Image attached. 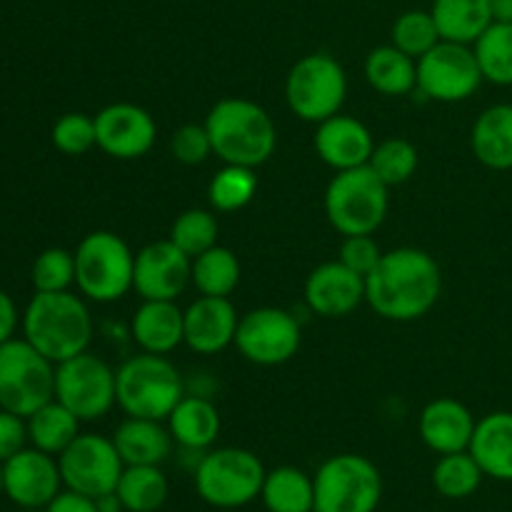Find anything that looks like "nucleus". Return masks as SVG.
<instances>
[{
	"mask_svg": "<svg viewBox=\"0 0 512 512\" xmlns=\"http://www.w3.org/2000/svg\"><path fill=\"white\" fill-rule=\"evenodd\" d=\"M115 493L123 510L158 512L168 500V478L160 465H125Z\"/></svg>",
	"mask_w": 512,
	"mask_h": 512,
	"instance_id": "obj_30",
	"label": "nucleus"
},
{
	"mask_svg": "<svg viewBox=\"0 0 512 512\" xmlns=\"http://www.w3.org/2000/svg\"><path fill=\"white\" fill-rule=\"evenodd\" d=\"M493 23H512V0H490Z\"/></svg>",
	"mask_w": 512,
	"mask_h": 512,
	"instance_id": "obj_46",
	"label": "nucleus"
},
{
	"mask_svg": "<svg viewBox=\"0 0 512 512\" xmlns=\"http://www.w3.org/2000/svg\"><path fill=\"white\" fill-rule=\"evenodd\" d=\"M483 85L478 58L470 45L440 40L418 60V90L438 103H463Z\"/></svg>",
	"mask_w": 512,
	"mask_h": 512,
	"instance_id": "obj_12",
	"label": "nucleus"
},
{
	"mask_svg": "<svg viewBox=\"0 0 512 512\" xmlns=\"http://www.w3.org/2000/svg\"><path fill=\"white\" fill-rule=\"evenodd\" d=\"M55 400V363L28 340L0 345V410L28 420L35 410Z\"/></svg>",
	"mask_w": 512,
	"mask_h": 512,
	"instance_id": "obj_8",
	"label": "nucleus"
},
{
	"mask_svg": "<svg viewBox=\"0 0 512 512\" xmlns=\"http://www.w3.org/2000/svg\"><path fill=\"white\" fill-rule=\"evenodd\" d=\"M475 158L490 170H512V105L498 103L478 115L470 133Z\"/></svg>",
	"mask_w": 512,
	"mask_h": 512,
	"instance_id": "obj_25",
	"label": "nucleus"
},
{
	"mask_svg": "<svg viewBox=\"0 0 512 512\" xmlns=\"http://www.w3.org/2000/svg\"><path fill=\"white\" fill-rule=\"evenodd\" d=\"M115 385H118V408L128 418L168 420L185 395L178 368L165 355L153 353L125 360L115 370Z\"/></svg>",
	"mask_w": 512,
	"mask_h": 512,
	"instance_id": "obj_4",
	"label": "nucleus"
},
{
	"mask_svg": "<svg viewBox=\"0 0 512 512\" xmlns=\"http://www.w3.org/2000/svg\"><path fill=\"white\" fill-rule=\"evenodd\" d=\"M255 193H258V175L255 168L245 165H225L208 185V200L218 213L243 210L255 198Z\"/></svg>",
	"mask_w": 512,
	"mask_h": 512,
	"instance_id": "obj_35",
	"label": "nucleus"
},
{
	"mask_svg": "<svg viewBox=\"0 0 512 512\" xmlns=\"http://www.w3.org/2000/svg\"><path fill=\"white\" fill-rule=\"evenodd\" d=\"M55 148L65 155H85L98 145L95 140V118L85 113H68L53 125L50 133Z\"/></svg>",
	"mask_w": 512,
	"mask_h": 512,
	"instance_id": "obj_40",
	"label": "nucleus"
},
{
	"mask_svg": "<svg viewBox=\"0 0 512 512\" xmlns=\"http://www.w3.org/2000/svg\"><path fill=\"white\" fill-rule=\"evenodd\" d=\"M233 345L250 363L273 368L298 355L300 325L288 310L255 308L240 318Z\"/></svg>",
	"mask_w": 512,
	"mask_h": 512,
	"instance_id": "obj_14",
	"label": "nucleus"
},
{
	"mask_svg": "<svg viewBox=\"0 0 512 512\" xmlns=\"http://www.w3.org/2000/svg\"><path fill=\"white\" fill-rule=\"evenodd\" d=\"M418 163V148L410 140L390 138L375 145L368 165L388 188H393V185L408 183L415 175V170H418Z\"/></svg>",
	"mask_w": 512,
	"mask_h": 512,
	"instance_id": "obj_36",
	"label": "nucleus"
},
{
	"mask_svg": "<svg viewBox=\"0 0 512 512\" xmlns=\"http://www.w3.org/2000/svg\"><path fill=\"white\" fill-rule=\"evenodd\" d=\"M365 78L383 95H408L418 88V60L390 45L370 50L365 58Z\"/></svg>",
	"mask_w": 512,
	"mask_h": 512,
	"instance_id": "obj_28",
	"label": "nucleus"
},
{
	"mask_svg": "<svg viewBox=\"0 0 512 512\" xmlns=\"http://www.w3.org/2000/svg\"><path fill=\"white\" fill-rule=\"evenodd\" d=\"M213 155L225 165L260 168L278 148V130L263 105L245 98H223L205 118Z\"/></svg>",
	"mask_w": 512,
	"mask_h": 512,
	"instance_id": "obj_3",
	"label": "nucleus"
},
{
	"mask_svg": "<svg viewBox=\"0 0 512 512\" xmlns=\"http://www.w3.org/2000/svg\"><path fill=\"white\" fill-rule=\"evenodd\" d=\"M348 98V75L328 53H310L290 68L285 80L288 108L305 123H323L343 110Z\"/></svg>",
	"mask_w": 512,
	"mask_h": 512,
	"instance_id": "obj_10",
	"label": "nucleus"
},
{
	"mask_svg": "<svg viewBox=\"0 0 512 512\" xmlns=\"http://www.w3.org/2000/svg\"><path fill=\"white\" fill-rule=\"evenodd\" d=\"M60 485L63 475L58 460L38 448H23L3 463V495L20 508H48Z\"/></svg>",
	"mask_w": 512,
	"mask_h": 512,
	"instance_id": "obj_15",
	"label": "nucleus"
},
{
	"mask_svg": "<svg viewBox=\"0 0 512 512\" xmlns=\"http://www.w3.org/2000/svg\"><path fill=\"white\" fill-rule=\"evenodd\" d=\"M113 443L125 465H160L173 450V435L163 420L125 418L115 428Z\"/></svg>",
	"mask_w": 512,
	"mask_h": 512,
	"instance_id": "obj_24",
	"label": "nucleus"
},
{
	"mask_svg": "<svg viewBox=\"0 0 512 512\" xmlns=\"http://www.w3.org/2000/svg\"><path fill=\"white\" fill-rule=\"evenodd\" d=\"M475 425H478V420L473 418L468 405H463L455 398L433 400V403L425 405L418 420L420 438L438 455L468 450Z\"/></svg>",
	"mask_w": 512,
	"mask_h": 512,
	"instance_id": "obj_21",
	"label": "nucleus"
},
{
	"mask_svg": "<svg viewBox=\"0 0 512 512\" xmlns=\"http://www.w3.org/2000/svg\"><path fill=\"white\" fill-rule=\"evenodd\" d=\"M380 258H383V250H380L378 240L373 235H348L343 240V245H340L338 255L340 263L348 265L353 273L363 275V278H368L373 273Z\"/></svg>",
	"mask_w": 512,
	"mask_h": 512,
	"instance_id": "obj_42",
	"label": "nucleus"
},
{
	"mask_svg": "<svg viewBox=\"0 0 512 512\" xmlns=\"http://www.w3.org/2000/svg\"><path fill=\"white\" fill-rule=\"evenodd\" d=\"M393 45L410 58L420 60L440 43V30L430 10H408L393 23Z\"/></svg>",
	"mask_w": 512,
	"mask_h": 512,
	"instance_id": "obj_38",
	"label": "nucleus"
},
{
	"mask_svg": "<svg viewBox=\"0 0 512 512\" xmlns=\"http://www.w3.org/2000/svg\"><path fill=\"white\" fill-rule=\"evenodd\" d=\"M260 498L268 512H313L315 485L313 478L293 465H283L265 475Z\"/></svg>",
	"mask_w": 512,
	"mask_h": 512,
	"instance_id": "obj_29",
	"label": "nucleus"
},
{
	"mask_svg": "<svg viewBox=\"0 0 512 512\" xmlns=\"http://www.w3.org/2000/svg\"><path fill=\"white\" fill-rule=\"evenodd\" d=\"M485 473L480 470L478 460L463 450V453L440 455L438 465L433 468V485L443 498L463 500L478 493L483 485Z\"/></svg>",
	"mask_w": 512,
	"mask_h": 512,
	"instance_id": "obj_34",
	"label": "nucleus"
},
{
	"mask_svg": "<svg viewBox=\"0 0 512 512\" xmlns=\"http://www.w3.org/2000/svg\"><path fill=\"white\" fill-rule=\"evenodd\" d=\"M95 503H98L100 512H120V510H123V503H120L118 493L100 495V498H95Z\"/></svg>",
	"mask_w": 512,
	"mask_h": 512,
	"instance_id": "obj_47",
	"label": "nucleus"
},
{
	"mask_svg": "<svg viewBox=\"0 0 512 512\" xmlns=\"http://www.w3.org/2000/svg\"><path fill=\"white\" fill-rule=\"evenodd\" d=\"M158 125L153 115L133 103H113L95 115V140L115 160H138L153 148Z\"/></svg>",
	"mask_w": 512,
	"mask_h": 512,
	"instance_id": "obj_17",
	"label": "nucleus"
},
{
	"mask_svg": "<svg viewBox=\"0 0 512 512\" xmlns=\"http://www.w3.org/2000/svg\"><path fill=\"white\" fill-rule=\"evenodd\" d=\"M168 430L185 450H208L220 435V413L210 400L183 395L168 415Z\"/></svg>",
	"mask_w": 512,
	"mask_h": 512,
	"instance_id": "obj_26",
	"label": "nucleus"
},
{
	"mask_svg": "<svg viewBox=\"0 0 512 512\" xmlns=\"http://www.w3.org/2000/svg\"><path fill=\"white\" fill-rule=\"evenodd\" d=\"M35 293H60L75 283V253L65 248H48L35 258L33 270Z\"/></svg>",
	"mask_w": 512,
	"mask_h": 512,
	"instance_id": "obj_39",
	"label": "nucleus"
},
{
	"mask_svg": "<svg viewBox=\"0 0 512 512\" xmlns=\"http://www.w3.org/2000/svg\"><path fill=\"white\" fill-rule=\"evenodd\" d=\"M170 240L190 258H198L200 253L218 245V218L210 210L190 208L175 218L170 228Z\"/></svg>",
	"mask_w": 512,
	"mask_h": 512,
	"instance_id": "obj_37",
	"label": "nucleus"
},
{
	"mask_svg": "<svg viewBox=\"0 0 512 512\" xmlns=\"http://www.w3.org/2000/svg\"><path fill=\"white\" fill-rule=\"evenodd\" d=\"M468 453L478 460L485 478L512 483V413H488L475 425Z\"/></svg>",
	"mask_w": 512,
	"mask_h": 512,
	"instance_id": "obj_23",
	"label": "nucleus"
},
{
	"mask_svg": "<svg viewBox=\"0 0 512 512\" xmlns=\"http://www.w3.org/2000/svg\"><path fill=\"white\" fill-rule=\"evenodd\" d=\"M58 465L65 488L88 495V498L115 493L125 470L113 438H103L95 433H80L58 455Z\"/></svg>",
	"mask_w": 512,
	"mask_h": 512,
	"instance_id": "obj_13",
	"label": "nucleus"
},
{
	"mask_svg": "<svg viewBox=\"0 0 512 512\" xmlns=\"http://www.w3.org/2000/svg\"><path fill=\"white\" fill-rule=\"evenodd\" d=\"M28 440V420L8 413V410H0V463L28 448Z\"/></svg>",
	"mask_w": 512,
	"mask_h": 512,
	"instance_id": "obj_43",
	"label": "nucleus"
},
{
	"mask_svg": "<svg viewBox=\"0 0 512 512\" xmlns=\"http://www.w3.org/2000/svg\"><path fill=\"white\" fill-rule=\"evenodd\" d=\"M80 435V420L58 400H50L28 418L30 445L48 455H60Z\"/></svg>",
	"mask_w": 512,
	"mask_h": 512,
	"instance_id": "obj_31",
	"label": "nucleus"
},
{
	"mask_svg": "<svg viewBox=\"0 0 512 512\" xmlns=\"http://www.w3.org/2000/svg\"><path fill=\"white\" fill-rule=\"evenodd\" d=\"M193 258L173 240H155L135 255L133 290L143 300H178L188 288Z\"/></svg>",
	"mask_w": 512,
	"mask_h": 512,
	"instance_id": "obj_16",
	"label": "nucleus"
},
{
	"mask_svg": "<svg viewBox=\"0 0 512 512\" xmlns=\"http://www.w3.org/2000/svg\"><path fill=\"white\" fill-rule=\"evenodd\" d=\"M190 283L195 285L200 295H213V298H228L240 283V263L238 255L223 245H213L210 250L193 258V273Z\"/></svg>",
	"mask_w": 512,
	"mask_h": 512,
	"instance_id": "obj_32",
	"label": "nucleus"
},
{
	"mask_svg": "<svg viewBox=\"0 0 512 512\" xmlns=\"http://www.w3.org/2000/svg\"><path fill=\"white\" fill-rule=\"evenodd\" d=\"M135 253L110 230L88 233L75 248V285L93 303H115L133 290Z\"/></svg>",
	"mask_w": 512,
	"mask_h": 512,
	"instance_id": "obj_5",
	"label": "nucleus"
},
{
	"mask_svg": "<svg viewBox=\"0 0 512 512\" xmlns=\"http://www.w3.org/2000/svg\"><path fill=\"white\" fill-rule=\"evenodd\" d=\"M55 400L80 423H93L118 405L115 370L88 350L63 360L55 365Z\"/></svg>",
	"mask_w": 512,
	"mask_h": 512,
	"instance_id": "obj_11",
	"label": "nucleus"
},
{
	"mask_svg": "<svg viewBox=\"0 0 512 512\" xmlns=\"http://www.w3.org/2000/svg\"><path fill=\"white\" fill-rule=\"evenodd\" d=\"M313 485V512H375L383 498L378 465L355 453L325 460L315 473Z\"/></svg>",
	"mask_w": 512,
	"mask_h": 512,
	"instance_id": "obj_9",
	"label": "nucleus"
},
{
	"mask_svg": "<svg viewBox=\"0 0 512 512\" xmlns=\"http://www.w3.org/2000/svg\"><path fill=\"white\" fill-rule=\"evenodd\" d=\"M20 325H23V338L55 365L85 353L93 338V318L88 305L70 290L35 293Z\"/></svg>",
	"mask_w": 512,
	"mask_h": 512,
	"instance_id": "obj_2",
	"label": "nucleus"
},
{
	"mask_svg": "<svg viewBox=\"0 0 512 512\" xmlns=\"http://www.w3.org/2000/svg\"><path fill=\"white\" fill-rule=\"evenodd\" d=\"M265 475L268 470L250 450L218 448L195 468V490L213 508L235 510L260 498Z\"/></svg>",
	"mask_w": 512,
	"mask_h": 512,
	"instance_id": "obj_7",
	"label": "nucleus"
},
{
	"mask_svg": "<svg viewBox=\"0 0 512 512\" xmlns=\"http://www.w3.org/2000/svg\"><path fill=\"white\" fill-rule=\"evenodd\" d=\"M443 293L438 260L420 248H395L383 253L365 278V303L385 320L410 323L435 308Z\"/></svg>",
	"mask_w": 512,
	"mask_h": 512,
	"instance_id": "obj_1",
	"label": "nucleus"
},
{
	"mask_svg": "<svg viewBox=\"0 0 512 512\" xmlns=\"http://www.w3.org/2000/svg\"><path fill=\"white\" fill-rule=\"evenodd\" d=\"M170 153L183 165H200L213 155V143H210L208 128L203 125H183L170 138Z\"/></svg>",
	"mask_w": 512,
	"mask_h": 512,
	"instance_id": "obj_41",
	"label": "nucleus"
},
{
	"mask_svg": "<svg viewBox=\"0 0 512 512\" xmlns=\"http://www.w3.org/2000/svg\"><path fill=\"white\" fill-rule=\"evenodd\" d=\"M483 80L493 85H512V23H490L473 43Z\"/></svg>",
	"mask_w": 512,
	"mask_h": 512,
	"instance_id": "obj_33",
	"label": "nucleus"
},
{
	"mask_svg": "<svg viewBox=\"0 0 512 512\" xmlns=\"http://www.w3.org/2000/svg\"><path fill=\"white\" fill-rule=\"evenodd\" d=\"M0 495H3V463H0Z\"/></svg>",
	"mask_w": 512,
	"mask_h": 512,
	"instance_id": "obj_48",
	"label": "nucleus"
},
{
	"mask_svg": "<svg viewBox=\"0 0 512 512\" xmlns=\"http://www.w3.org/2000/svg\"><path fill=\"white\" fill-rule=\"evenodd\" d=\"M45 512H100L95 498H88L83 493H75V490H60Z\"/></svg>",
	"mask_w": 512,
	"mask_h": 512,
	"instance_id": "obj_44",
	"label": "nucleus"
},
{
	"mask_svg": "<svg viewBox=\"0 0 512 512\" xmlns=\"http://www.w3.org/2000/svg\"><path fill=\"white\" fill-rule=\"evenodd\" d=\"M315 150L325 165L340 173V170L363 168L370 163L375 150L373 133L368 125L360 123L353 115H333V118L318 123L315 130Z\"/></svg>",
	"mask_w": 512,
	"mask_h": 512,
	"instance_id": "obj_19",
	"label": "nucleus"
},
{
	"mask_svg": "<svg viewBox=\"0 0 512 512\" xmlns=\"http://www.w3.org/2000/svg\"><path fill=\"white\" fill-rule=\"evenodd\" d=\"M130 335L143 353H173L185 343V310L175 300H143L130 320Z\"/></svg>",
	"mask_w": 512,
	"mask_h": 512,
	"instance_id": "obj_22",
	"label": "nucleus"
},
{
	"mask_svg": "<svg viewBox=\"0 0 512 512\" xmlns=\"http://www.w3.org/2000/svg\"><path fill=\"white\" fill-rule=\"evenodd\" d=\"M18 323H20V315H18V308H15L13 298H10L5 290H0V345L13 340L15 330H18Z\"/></svg>",
	"mask_w": 512,
	"mask_h": 512,
	"instance_id": "obj_45",
	"label": "nucleus"
},
{
	"mask_svg": "<svg viewBox=\"0 0 512 512\" xmlns=\"http://www.w3.org/2000/svg\"><path fill=\"white\" fill-rule=\"evenodd\" d=\"M365 300V278L340 260L323 263L305 280V303L323 318H345Z\"/></svg>",
	"mask_w": 512,
	"mask_h": 512,
	"instance_id": "obj_18",
	"label": "nucleus"
},
{
	"mask_svg": "<svg viewBox=\"0 0 512 512\" xmlns=\"http://www.w3.org/2000/svg\"><path fill=\"white\" fill-rule=\"evenodd\" d=\"M430 13L440 38L450 43L473 45L493 23L490 0H435Z\"/></svg>",
	"mask_w": 512,
	"mask_h": 512,
	"instance_id": "obj_27",
	"label": "nucleus"
},
{
	"mask_svg": "<svg viewBox=\"0 0 512 512\" xmlns=\"http://www.w3.org/2000/svg\"><path fill=\"white\" fill-rule=\"evenodd\" d=\"M388 185L370 165L340 170L325 190V215L340 235H373L388 218Z\"/></svg>",
	"mask_w": 512,
	"mask_h": 512,
	"instance_id": "obj_6",
	"label": "nucleus"
},
{
	"mask_svg": "<svg viewBox=\"0 0 512 512\" xmlns=\"http://www.w3.org/2000/svg\"><path fill=\"white\" fill-rule=\"evenodd\" d=\"M238 313L228 298L200 295L185 310V345L198 355H218L235 343Z\"/></svg>",
	"mask_w": 512,
	"mask_h": 512,
	"instance_id": "obj_20",
	"label": "nucleus"
}]
</instances>
